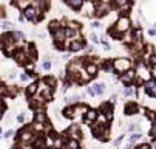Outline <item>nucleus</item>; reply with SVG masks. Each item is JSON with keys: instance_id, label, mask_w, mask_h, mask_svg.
Masks as SVG:
<instances>
[{"instance_id": "nucleus-37", "label": "nucleus", "mask_w": 156, "mask_h": 149, "mask_svg": "<svg viewBox=\"0 0 156 149\" xmlns=\"http://www.w3.org/2000/svg\"><path fill=\"white\" fill-rule=\"evenodd\" d=\"M91 41H93L94 43H98V42H99V39H98V36H94V34H93V36H91Z\"/></svg>"}, {"instance_id": "nucleus-23", "label": "nucleus", "mask_w": 156, "mask_h": 149, "mask_svg": "<svg viewBox=\"0 0 156 149\" xmlns=\"http://www.w3.org/2000/svg\"><path fill=\"white\" fill-rule=\"evenodd\" d=\"M26 53H28L30 56L36 58V54H37V53H36V48H34V45H30V47H28V51H26Z\"/></svg>"}, {"instance_id": "nucleus-27", "label": "nucleus", "mask_w": 156, "mask_h": 149, "mask_svg": "<svg viewBox=\"0 0 156 149\" xmlns=\"http://www.w3.org/2000/svg\"><path fill=\"white\" fill-rule=\"evenodd\" d=\"M45 82H46L48 86H51V87H53V86L56 84V79H54V78H46V79H45Z\"/></svg>"}, {"instance_id": "nucleus-41", "label": "nucleus", "mask_w": 156, "mask_h": 149, "mask_svg": "<svg viewBox=\"0 0 156 149\" xmlns=\"http://www.w3.org/2000/svg\"><path fill=\"white\" fill-rule=\"evenodd\" d=\"M148 33H150V34H152V36H153V34H156V28H152V30H150Z\"/></svg>"}, {"instance_id": "nucleus-19", "label": "nucleus", "mask_w": 156, "mask_h": 149, "mask_svg": "<svg viewBox=\"0 0 156 149\" xmlns=\"http://www.w3.org/2000/svg\"><path fill=\"white\" fill-rule=\"evenodd\" d=\"M70 48H71L73 51H79V50L82 48V43H80L79 41H74V42H71V45H70Z\"/></svg>"}, {"instance_id": "nucleus-24", "label": "nucleus", "mask_w": 156, "mask_h": 149, "mask_svg": "<svg viewBox=\"0 0 156 149\" xmlns=\"http://www.w3.org/2000/svg\"><path fill=\"white\" fill-rule=\"evenodd\" d=\"M36 92H37V84H31L28 87V93H30V95H34Z\"/></svg>"}, {"instance_id": "nucleus-17", "label": "nucleus", "mask_w": 156, "mask_h": 149, "mask_svg": "<svg viewBox=\"0 0 156 149\" xmlns=\"http://www.w3.org/2000/svg\"><path fill=\"white\" fill-rule=\"evenodd\" d=\"M87 73H88L90 76H94L96 73H98V67H96L94 64H88V65H87Z\"/></svg>"}, {"instance_id": "nucleus-32", "label": "nucleus", "mask_w": 156, "mask_h": 149, "mask_svg": "<svg viewBox=\"0 0 156 149\" xmlns=\"http://www.w3.org/2000/svg\"><path fill=\"white\" fill-rule=\"evenodd\" d=\"M70 28H71V30H76V28H79V25L74 24V22H71V24H70Z\"/></svg>"}, {"instance_id": "nucleus-45", "label": "nucleus", "mask_w": 156, "mask_h": 149, "mask_svg": "<svg viewBox=\"0 0 156 149\" xmlns=\"http://www.w3.org/2000/svg\"><path fill=\"white\" fill-rule=\"evenodd\" d=\"M0 130H2V129H0Z\"/></svg>"}, {"instance_id": "nucleus-29", "label": "nucleus", "mask_w": 156, "mask_h": 149, "mask_svg": "<svg viewBox=\"0 0 156 149\" xmlns=\"http://www.w3.org/2000/svg\"><path fill=\"white\" fill-rule=\"evenodd\" d=\"M50 28H51V31H54L56 28H59V24H57V22H51V26H50Z\"/></svg>"}, {"instance_id": "nucleus-31", "label": "nucleus", "mask_w": 156, "mask_h": 149, "mask_svg": "<svg viewBox=\"0 0 156 149\" xmlns=\"http://www.w3.org/2000/svg\"><path fill=\"white\" fill-rule=\"evenodd\" d=\"M134 37H136V39H141V30H136V31H134Z\"/></svg>"}, {"instance_id": "nucleus-10", "label": "nucleus", "mask_w": 156, "mask_h": 149, "mask_svg": "<svg viewBox=\"0 0 156 149\" xmlns=\"http://www.w3.org/2000/svg\"><path fill=\"white\" fill-rule=\"evenodd\" d=\"M145 90H147L148 95L152 96H156V81H147V84H145Z\"/></svg>"}, {"instance_id": "nucleus-18", "label": "nucleus", "mask_w": 156, "mask_h": 149, "mask_svg": "<svg viewBox=\"0 0 156 149\" xmlns=\"http://www.w3.org/2000/svg\"><path fill=\"white\" fill-rule=\"evenodd\" d=\"M116 5L117 6H121V8H128L130 6V0H116Z\"/></svg>"}, {"instance_id": "nucleus-20", "label": "nucleus", "mask_w": 156, "mask_h": 149, "mask_svg": "<svg viewBox=\"0 0 156 149\" xmlns=\"http://www.w3.org/2000/svg\"><path fill=\"white\" fill-rule=\"evenodd\" d=\"M141 137H142L141 134H133V135L130 137V145H128V146H133L138 140H141Z\"/></svg>"}, {"instance_id": "nucleus-5", "label": "nucleus", "mask_w": 156, "mask_h": 149, "mask_svg": "<svg viewBox=\"0 0 156 149\" xmlns=\"http://www.w3.org/2000/svg\"><path fill=\"white\" fill-rule=\"evenodd\" d=\"M134 78H136V73L128 68V70L124 71V75L121 76V81L124 82V84H131V82L134 81Z\"/></svg>"}, {"instance_id": "nucleus-8", "label": "nucleus", "mask_w": 156, "mask_h": 149, "mask_svg": "<svg viewBox=\"0 0 156 149\" xmlns=\"http://www.w3.org/2000/svg\"><path fill=\"white\" fill-rule=\"evenodd\" d=\"M98 112L96 110H87L85 112V123L87 124H90V123H94L96 120H98Z\"/></svg>"}, {"instance_id": "nucleus-35", "label": "nucleus", "mask_w": 156, "mask_h": 149, "mask_svg": "<svg viewBox=\"0 0 156 149\" xmlns=\"http://www.w3.org/2000/svg\"><path fill=\"white\" fill-rule=\"evenodd\" d=\"M125 95L128 96V95H133V89L130 87V89H125Z\"/></svg>"}, {"instance_id": "nucleus-16", "label": "nucleus", "mask_w": 156, "mask_h": 149, "mask_svg": "<svg viewBox=\"0 0 156 149\" xmlns=\"http://www.w3.org/2000/svg\"><path fill=\"white\" fill-rule=\"evenodd\" d=\"M68 3H70V6H71V8L77 9V8H82L84 0H68Z\"/></svg>"}, {"instance_id": "nucleus-30", "label": "nucleus", "mask_w": 156, "mask_h": 149, "mask_svg": "<svg viewBox=\"0 0 156 149\" xmlns=\"http://www.w3.org/2000/svg\"><path fill=\"white\" fill-rule=\"evenodd\" d=\"M150 134H152V137H155V138H156V124L152 128V130H150Z\"/></svg>"}, {"instance_id": "nucleus-1", "label": "nucleus", "mask_w": 156, "mask_h": 149, "mask_svg": "<svg viewBox=\"0 0 156 149\" xmlns=\"http://www.w3.org/2000/svg\"><path fill=\"white\" fill-rule=\"evenodd\" d=\"M131 67V62L128 59H116L115 62H113V68H115L117 73H124L125 70H128Z\"/></svg>"}, {"instance_id": "nucleus-43", "label": "nucleus", "mask_w": 156, "mask_h": 149, "mask_svg": "<svg viewBox=\"0 0 156 149\" xmlns=\"http://www.w3.org/2000/svg\"><path fill=\"white\" fill-rule=\"evenodd\" d=\"M17 120L20 121V123H22V121H23V115H19V117H17Z\"/></svg>"}, {"instance_id": "nucleus-26", "label": "nucleus", "mask_w": 156, "mask_h": 149, "mask_svg": "<svg viewBox=\"0 0 156 149\" xmlns=\"http://www.w3.org/2000/svg\"><path fill=\"white\" fill-rule=\"evenodd\" d=\"M39 5L42 9H46L48 8V0H39Z\"/></svg>"}, {"instance_id": "nucleus-6", "label": "nucleus", "mask_w": 156, "mask_h": 149, "mask_svg": "<svg viewBox=\"0 0 156 149\" xmlns=\"http://www.w3.org/2000/svg\"><path fill=\"white\" fill-rule=\"evenodd\" d=\"M104 90H105V84H94L93 87H90L88 89V93L90 95H102L104 93Z\"/></svg>"}, {"instance_id": "nucleus-36", "label": "nucleus", "mask_w": 156, "mask_h": 149, "mask_svg": "<svg viewBox=\"0 0 156 149\" xmlns=\"http://www.w3.org/2000/svg\"><path fill=\"white\" fill-rule=\"evenodd\" d=\"M150 62H152V65H155V64H156V54H155V56H152V58H150Z\"/></svg>"}, {"instance_id": "nucleus-3", "label": "nucleus", "mask_w": 156, "mask_h": 149, "mask_svg": "<svg viewBox=\"0 0 156 149\" xmlns=\"http://www.w3.org/2000/svg\"><path fill=\"white\" fill-rule=\"evenodd\" d=\"M128 28H130V19H128V17H121L119 20L116 22L115 30L117 33H125Z\"/></svg>"}, {"instance_id": "nucleus-28", "label": "nucleus", "mask_w": 156, "mask_h": 149, "mask_svg": "<svg viewBox=\"0 0 156 149\" xmlns=\"http://www.w3.org/2000/svg\"><path fill=\"white\" fill-rule=\"evenodd\" d=\"M2 28H3V30H11L13 25L9 24V22H3V24H2Z\"/></svg>"}, {"instance_id": "nucleus-42", "label": "nucleus", "mask_w": 156, "mask_h": 149, "mask_svg": "<svg viewBox=\"0 0 156 149\" xmlns=\"http://www.w3.org/2000/svg\"><path fill=\"white\" fill-rule=\"evenodd\" d=\"M139 148H141V149H147V148H150V145H141Z\"/></svg>"}, {"instance_id": "nucleus-44", "label": "nucleus", "mask_w": 156, "mask_h": 149, "mask_svg": "<svg viewBox=\"0 0 156 149\" xmlns=\"http://www.w3.org/2000/svg\"><path fill=\"white\" fill-rule=\"evenodd\" d=\"M2 115H3V112H2V110H0V118H2Z\"/></svg>"}, {"instance_id": "nucleus-2", "label": "nucleus", "mask_w": 156, "mask_h": 149, "mask_svg": "<svg viewBox=\"0 0 156 149\" xmlns=\"http://www.w3.org/2000/svg\"><path fill=\"white\" fill-rule=\"evenodd\" d=\"M37 87H39V93H40V96L44 98V99H46V101H50L51 99V96H53V93H51V86H48L45 81H42L40 84H37Z\"/></svg>"}, {"instance_id": "nucleus-38", "label": "nucleus", "mask_w": 156, "mask_h": 149, "mask_svg": "<svg viewBox=\"0 0 156 149\" xmlns=\"http://www.w3.org/2000/svg\"><path fill=\"white\" fill-rule=\"evenodd\" d=\"M33 68H34L33 64H26V70H33Z\"/></svg>"}, {"instance_id": "nucleus-7", "label": "nucleus", "mask_w": 156, "mask_h": 149, "mask_svg": "<svg viewBox=\"0 0 156 149\" xmlns=\"http://www.w3.org/2000/svg\"><path fill=\"white\" fill-rule=\"evenodd\" d=\"M23 16H25V19H28V20H36V19H37V9L33 8V6H31V8L26 6Z\"/></svg>"}, {"instance_id": "nucleus-13", "label": "nucleus", "mask_w": 156, "mask_h": 149, "mask_svg": "<svg viewBox=\"0 0 156 149\" xmlns=\"http://www.w3.org/2000/svg\"><path fill=\"white\" fill-rule=\"evenodd\" d=\"M20 140L22 141H31L33 140V132H31L30 129H25L22 134H20Z\"/></svg>"}, {"instance_id": "nucleus-9", "label": "nucleus", "mask_w": 156, "mask_h": 149, "mask_svg": "<svg viewBox=\"0 0 156 149\" xmlns=\"http://www.w3.org/2000/svg\"><path fill=\"white\" fill-rule=\"evenodd\" d=\"M14 58H15V61H17L19 64H25L26 61H28V53H26V50H20L19 53L14 54Z\"/></svg>"}, {"instance_id": "nucleus-4", "label": "nucleus", "mask_w": 156, "mask_h": 149, "mask_svg": "<svg viewBox=\"0 0 156 149\" xmlns=\"http://www.w3.org/2000/svg\"><path fill=\"white\" fill-rule=\"evenodd\" d=\"M136 75L139 76V79H141V81H148L150 79V71L147 68V65H144V64H139L138 65Z\"/></svg>"}, {"instance_id": "nucleus-33", "label": "nucleus", "mask_w": 156, "mask_h": 149, "mask_svg": "<svg viewBox=\"0 0 156 149\" xmlns=\"http://www.w3.org/2000/svg\"><path fill=\"white\" fill-rule=\"evenodd\" d=\"M36 146H45V141L44 140H37L36 141Z\"/></svg>"}, {"instance_id": "nucleus-39", "label": "nucleus", "mask_w": 156, "mask_h": 149, "mask_svg": "<svg viewBox=\"0 0 156 149\" xmlns=\"http://www.w3.org/2000/svg\"><path fill=\"white\" fill-rule=\"evenodd\" d=\"M13 134H14V132H13V130H8V132H6V134H5V137H6V138H8V137H11Z\"/></svg>"}, {"instance_id": "nucleus-12", "label": "nucleus", "mask_w": 156, "mask_h": 149, "mask_svg": "<svg viewBox=\"0 0 156 149\" xmlns=\"http://www.w3.org/2000/svg\"><path fill=\"white\" fill-rule=\"evenodd\" d=\"M67 134H68V137H71V138H76V140H77L79 137H80V130H79V128H77L76 124H73L71 128L67 130Z\"/></svg>"}, {"instance_id": "nucleus-40", "label": "nucleus", "mask_w": 156, "mask_h": 149, "mask_svg": "<svg viewBox=\"0 0 156 149\" xmlns=\"http://www.w3.org/2000/svg\"><path fill=\"white\" fill-rule=\"evenodd\" d=\"M20 78H22V81H28V75H22Z\"/></svg>"}, {"instance_id": "nucleus-25", "label": "nucleus", "mask_w": 156, "mask_h": 149, "mask_svg": "<svg viewBox=\"0 0 156 149\" xmlns=\"http://www.w3.org/2000/svg\"><path fill=\"white\" fill-rule=\"evenodd\" d=\"M67 146H68V148H79V143L76 141V138H74V140H71V141H68Z\"/></svg>"}, {"instance_id": "nucleus-15", "label": "nucleus", "mask_w": 156, "mask_h": 149, "mask_svg": "<svg viewBox=\"0 0 156 149\" xmlns=\"http://www.w3.org/2000/svg\"><path fill=\"white\" fill-rule=\"evenodd\" d=\"M136 112H138L136 104H127V106H125V113L127 115H133V113H136Z\"/></svg>"}, {"instance_id": "nucleus-34", "label": "nucleus", "mask_w": 156, "mask_h": 149, "mask_svg": "<svg viewBox=\"0 0 156 149\" xmlns=\"http://www.w3.org/2000/svg\"><path fill=\"white\" fill-rule=\"evenodd\" d=\"M44 68H45V70H50V68H51V62H45V64H44Z\"/></svg>"}, {"instance_id": "nucleus-22", "label": "nucleus", "mask_w": 156, "mask_h": 149, "mask_svg": "<svg viewBox=\"0 0 156 149\" xmlns=\"http://www.w3.org/2000/svg\"><path fill=\"white\" fill-rule=\"evenodd\" d=\"M13 37H14L15 41H22L25 36H23V33H22V31H15V33H13Z\"/></svg>"}, {"instance_id": "nucleus-21", "label": "nucleus", "mask_w": 156, "mask_h": 149, "mask_svg": "<svg viewBox=\"0 0 156 149\" xmlns=\"http://www.w3.org/2000/svg\"><path fill=\"white\" fill-rule=\"evenodd\" d=\"M17 5H19V8L25 9L26 6H30V0H17Z\"/></svg>"}, {"instance_id": "nucleus-11", "label": "nucleus", "mask_w": 156, "mask_h": 149, "mask_svg": "<svg viewBox=\"0 0 156 149\" xmlns=\"http://www.w3.org/2000/svg\"><path fill=\"white\" fill-rule=\"evenodd\" d=\"M54 39H56V43H60L63 39H65V30H62L60 26H59V28H56L54 31Z\"/></svg>"}, {"instance_id": "nucleus-14", "label": "nucleus", "mask_w": 156, "mask_h": 149, "mask_svg": "<svg viewBox=\"0 0 156 149\" xmlns=\"http://www.w3.org/2000/svg\"><path fill=\"white\" fill-rule=\"evenodd\" d=\"M34 121H36V124H44L46 121V115L44 112H37L34 117Z\"/></svg>"}]
</instances>
